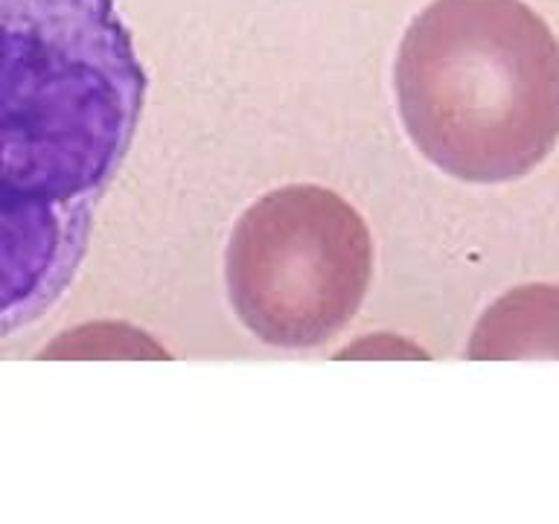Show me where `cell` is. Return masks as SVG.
Listing matches in <instances>:
<instances>
[{"mask_svg": "<svg viewBox=\"0 0 559 524\" xmlns=\"http://www.w3.org/2000/svg\"><path fill=\"white\" fill-rule=\"evenodd\" d=\"M143 99L114 0H0V338L76 279Z\"/></svg>", "mask_w": 559, "mask_h": 524, "instance_id": "obj_1", "label": "cell"}, {"mask_svg": "<svg viewBox=\"0 0 559 524\" xmlns=\"http://www.w3.org/2000/svg\"><path fill=\"white\" fill-rule=\"evenodd\" d=\"M393 91L411 143L457 181L524 178L559 140V41L522 0H431Z\"/></svg>", "mask_w": 559, "mask_h": 524, "instance_id": "obj_2", "label": "cell"}, {"mask_svg": "<svg viewBox=\"0 0 559 524\" xmlns=\"http://www.w3.org/2000/svg\"><path fill=\"white\" fill-rule=\"evenodd\" d=\"M373 236L347 199L318 183L265 192L236 218L227 297L245 330L280 349L321 347L365 300Z\"/></svg>", "mask_w": 559, "mask_h": 524, "instance_id": "obj_3", "label": "cell"}, {"mask_svg": "<svg viewBox=\"0 0 559 524\" xmlns=\"http://www.w3.org/2000/svg\"><path fill=\"white\" fill-rule=\"evenodd\" d=\"M466 356H559V286H522L498 297L472 332Z\"/></svg>", "mask_w": 559, "mask_h": 524, "instance_id": "obj_4", "label": "cell"}]
</instances>
